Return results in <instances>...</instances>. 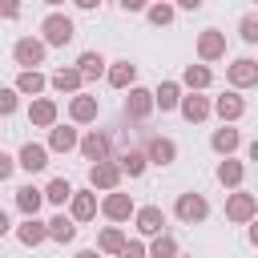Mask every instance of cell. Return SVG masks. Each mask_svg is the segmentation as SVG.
I'll return each mask as SVG.
<instances>
[{
    "label": "cell",
    "mask_w": 258,
    "mask_h": 258,
    "mask_svg": "<svg viewBox=\"0 0 258 258\" xmlns=\"http://www.w3.org/2000/svg\"><path fill=\"white\" fill-rule=\"evenodd\" d=\"M40 32H44V36H40V44H44V48H48V44L64 48V44L77 36V28H73V20H69L64 12H48V16H44V24H40Z\"/></svg>",
    "instance_id": "1"
},
{
    "label": "cell",
    "mask_w": 258,
    "mask_h": 258,
    "mask_svg": "<svg viewBox=\"0 0 258 258\" xmlns=\"http://www.w3.org/2000/svg\"><path fill=\"white\" fill-rule=\"evenodd\" d=\"M173 214H177L185 226H198V222H206V218H210V202H206L202 194H177Z\"/></svg>",
    "instance_id": "2"
},
{
    "label": "cell",
    "mask_w": 258,
    "mask_h": 258,
    "mask_svg": "<svg viewBox=\"0 0 258 258\" xmlns=\"http://www.w3.org/2000/svg\"><path fill=\"white\" fill-rule=\"evenodd\" d=\"M121 177H125V173H121V165H117L113 157H105V161H93V165H89V185H93V189H105V194H109V189H117V185H121Z\"/></svg>",
    "instance_id": "3"
},
{
    "label": "cell",
    "mask_w": 258,
    "mask_h": 258,
    "mask_svg": "<svg viewBox=\"0 0 258 258\" xmlns=\"http://www.w3.org/2000/svg\"><path fill=\"white\" fill-rule=\"evenodd\" d=\"M254 214H258V198H254V194L234 189V194L226 198V218H230V222L246 226V222H254Z\"/></svg>",
    "instance_id": "4"
},
{
    "label": "cell",
    "mask_w": 258,
    "mask_h": 258,
    "mask_svg": "<svg viewBox=\"0 0 258 258\" xmlns=\"http://www.w3.org/2000/svg\"><path fill=\"white\" fill-rule=\"evenodd\" d=\"M226 81L234 85V93L254 89V85H258V60H254V56H238V60L226 69Z\"/></svg>",
    "instance_id": "5"
},
{
    "label": "cell",
    "mask_w": 258,
    "mask_h": 258,
    "mask_svg": "<svg viewBox=\"0 0 258 258\" xmlns=\"http://www.w3.org/2000/svg\"><path fill=\"white\" fill-rule=\"evenodd\" d=\"M222 56H226V32L206 28V32L198 36V60H202V64H214V60H222Z\"/></svg>",
    "instance_id": "6"
},
{
    "label": "cell",
    "mask_w": 258,
    "mask_h": 258,
    "mask_svg": "<svg viewBox=\"0 0 258 258\" xmlns=\"http://www.w3.org/2000/svg\"><path fill=\"white\" fill-rule=\"evenodd\" d=\"M12 60H16L20 69H36V64L44 60V44H40L36 36H20V40L12 44Z\"/></svg>",
    "instance_id": "7"
},
{
    "label": "cell",
    "mask_w": 258,
    "mask_h": 258,
    "mask_svg": "<svg viewBox=\"0 0 258 258\" xmlns=\"http://www.w3.org/2000/svg\"><path fill=\"white\" fill-rule=\"evenodd\" d=\"M210 113H218L222 125H230V121H238V117L246 113V97H242V93H222V97L210 101Z\"/></svg>",
    "instance_id": "8"
},
{
    "label": "cell",
    "mask_w": 258,
    "mask_h": 258,
    "mask_svg": "<svg viewBox=\"0 0 258 258\" xmlns=\"http://www.w3.org/2000/svg\"><path fill=\"white\" fill-rule=\"evenodd\" d=\"M77 149H81L85 161H105V157H109V133L89 129L85 137H77Z\"/></svg>",
    "instance_id": "9"
},
{
    "label": "cell",
    "mask_w": 258,
    "mask_h": 258,
    "mask_svg": "<svg viewBox=\"0 0 258 258\" xmlns=\"http://www.w3.org/2000/svg\"><path fill=\"white\" fill-rule=\"evenodd\" d=\"M149 113H153V93L141 89V85H133L129 97H125V117H129V121H145Z\"/></svg>",
    "instance_id": "10"
},
{
    "label": "cell",
    "mask_w": 258,
    "mask_h": 258,
    "mask_svg": "<svg viewBox=\"0 0 258 258\" xmlns=\"http://www.w3.org/2000/svg\"><path fill=\"white\" fill-rule=\"evenodd\" d=\"M69 218H73V222H93V218H97V194H93V189H73V198H69Z\"/></svg>",
    "instance_id": "11"
},
{
    "label": "cell",
    "mask_w": 258,
    "mask_h": 258,
    "mask_svg": "<svg viewBox=\"0 0 258 258\" xmlns=\"http://www.w3.org/2000/svg\"><path fill=\"white\" fill-rule=\"evenodd\" d=\"M133 210H137V206H133V198H129V194H121V189H109V194H105V202H101V214H105L109 222H125Z\"/></svg>",
    "instance_id": "12"
},
{
    "label": "cell",
    "mask_w": 258,
    "mask_h": 258,
    "mask_svg": "<svg viewBox=\"0 0 258 258\" xmlns=\"http://www.w3.org/2000/svg\"><path fill=\"white\" fill-rule=\"evenodd\" d=\"M97 113H101V105H97V97H89V93H77V97L69 101V117H73V125H93Z\"/></svg>",
    "instance_id": "13"
},
{
    "label": "cell",
    "mask_w": 258,
    "mask_h": 258,
    "mask_svg": "<svg viewBox=\"0 0 258 258\" xmlns=\"http://www.w3.org/2000/svg\"><path fill=\"white\" fill-rule=\"evenodd\" d=\"M145 161H153V165H173V161H177V145H173L169 137H149V141H145Z\"/></svg>",
    "instance_id": "14"
},
{
    "label": "cell",
    "mask_w": 258,
    "mask_h": 258,
    "mask_svg": "<svg viewBox=\"0 0 258 258\" xmlns=\"http://www.w3.org/2000/svg\"><path fill=\"white\" fill-rule=\"evenodd\" d=\"M16 165H20V169H28V173H40V169L48 165V149H44V145H36V141H24V145H20V153H16Z\"/></svg>",
    "instance_id": "15"
},
{
    "label": "cell",
    "mask_w": 258,
    "mask_h": 258,
    "mask_svg": "<svg viewBox=\"0 0 258 258\" xmlns=\"http://www.w3.org/2000/svg\"><path fill=\"white\" fill-rule=\"evenodd\" d=\"M28 121H32L36 129H52V125H56V101H52V97H36V101L28 105Z\"/></svg>",
    "instance_id": "16"
},
{
    "label": "cell",
    "mask_w": 258,
    "mask_h": 258,
    "mask_svg": "<svg viewBox=\"0 0 258 258\" xmlns=\"http://www.w3.org/2000/svg\"><path fill=\"white\" fill-rule=\"evenodd\" d=\"M133 218H137V230L141 234H165V214H161V206H141V210H133Z\"/></svg>",
    "instance_id": "17"
},
{
    "label": "cell",
    "mask_w": 258,
    "mask_h": 258,
    "mask_svg": "<svg viewBox=\"0 0 258 258\" xmlns=\"http://www.w3.org/2000/svg\"><path fill=\"white\" fill-rule=\"evenodd\" d=\"M105 81H109L113 89H133V81H137V64H133V60H113V64L105 69Z\"/></svg>",
    "instance_id": "18"
},
{
    "label": "cell",
    "mask_w": 258,
    "mask_h": 258,
    "mask_svg": "<svg viewBox=\"0 0 258 258\" xmlns=\"http://www.w3.org/2000/svg\"><path fill=\"white\" fill-rule=\"evenodd\" d=\"M210 81H214L210 64H185V69H181V81H177V85H185L189 93H202V89H210Z\"/></svg>",
    "instance_id": "19"
},
{
    "label": "cell",
    "mask_w": 258,
    "mask_h": 258,
    "mask_svg": "<svg viewBox=\"0 0 258 258\" xmlns=\"http://www.w3.org/2000/svg\"><path fill=\"white\" fill-rule=\"evenodd\" d=\"M177 109H181V117H185L189 125H198V121H206V117H210V97L189 93V97H181V101H177Z\"/></svg>",
    "instance_id": "20"
},
{
    "label": "cell",
    "mask_w": 258,
    "mask_h": 258,
    "mask_svg": "<svg viewBox=\"0 0 258 258\" xmlns=\"http://www.w3.org/2000/svg\"><path fill=\"white\" fill-rule=\"evenodd\" d=\"M238 145H242V133H238L234 125H222V129H214V137H210V149L222 153V157H230Z\"/></svg>",
    "instance_id": "21"
},
{
    "label": "cell",
    "mask_w": 258,
    "mask_h": 258,
    "mask_svg": "<svg viewBox=\"0 0 258 258\" xmlns=\"http://www.w3.org/2000/svg\"><path fill=\"white\" fill-rule=\"evenodd\" d=\"M177 101H181V85H177V81H161V85L153 89V109L169 113V109H177Z\"/></svg>",
    "instance_id": "22"
},
{
    "label": "cell",
    "mask_w": 258,
    "mask_h": 258,
    "mask_svg": "<svg viewBox=\"0 0 258 258\" xmlns=\"http://www.w3.org/2000/svg\"><path fill=\"white\" fill-rule=\"evenodd\" d=\"M44 149H52V153H69V149H77V129H73V125H52Z\"/></svg>",
    "instance_id": "23"
},
{
    "label": "cell",
    "mask_w": 258,
    "mask_h": 258,
    "mask_svg": "<svg viewBox=\"0 0 258 258\" xmlns=\"http://www.w3.org/2000/svg\"><path fill=\"white\" fill-rule=\"evenodd\" d=\"M16 238H20V246H40V242H48V230L40 218H24L16 226Z\"/></svg>",
    "instance_id": "24"
},
{
    "label": "cell",
    "mask_w": 258,
    "mask_h": 258,
    "mask_svg": "<svg viewBox=\"0 0 258 258\" xmlns=\"http://www.w3.org/2000/svg\"><path fill=\"white\" fill-rule=\"evenodd\" d=\"M73 69L81 73V81H97V77L105 73V56L89 48V52H81V56H77V64H73Z\"/></svg>",
    "instance_id": "25"
},
{
    "label": "cell",
    "mask_w": 258,
    "mask_h": 258,
    "mask_svg": "<svg viewBox=\"0 0 258 258\" xmlns=\"http://www.w3.org/2000/svg\"><path fill=\"white\" fill-rule=\"evenodd\" d=\"M40 206H44V194H40L36 185H20V189H16V210H20L24 218H36Z\"/></svg>",
    "instance_id": "26"
},
{
    "label": "cell",
    "mask_w": 258,
    "mask_h": 258,
    "mask_svg": "<svg viewBox=\"0 0 258 258\" xmlns=\"http://www.w3.org/2000/svg\"><path fill=\"white\" fill-rule=\"evenodd\" d=\"M48 85H52L56 93H73V97H77L85 81H81V73H77V69H56V73L48 77Z\"/></svg>",
    "instance_id": "27"
},
{
    "label": "cell",
    "mask_w": 258,
    "mask_h": 258,
    "mask_svg": "<svg viewBox=\"0 0 258 258\" xmlns=\"http://www.w3.org/2000/svg\"><path fill=\"white\" fill-rule=\"evenodd\" d=\"M242 177H246V165H242V161L226 157V161L218 165V181H222L226 189H242Z\"/></svg>",
    "instance_id": "28"
},
{
    "label": "cell",
    "mask_w": 258,
    "mask_h": 258,
    "mask_svg": "<svg viewBox=\"0 0 258 258\" xmlns=\"http://www.w3.org/2000/svg\"><path fill=\"white\" fill-rule=\"evenodd\" d=\"M44 230H48V238H52V242H60V246L77 238V222H73V218H64V214H56L52 222H44Z\"/></svg>",
    "instance_id": "29"
},
{
    "label": "cell",
    "mask_w": 258,
    "mask_h": 258,
    "mask_svg": "<svg viewBox=\"0 0 258 258\" xmlns=\"http://www.w3.org/2000/svg\"><path fill=\"white\" fill-rule=\"evenodd\" d=\"M44 85H48V81H44L36 69H20V77H16V85H12V89H16V93H24V97H36V93H44Z\"/></svg>",
    "instance_id": "30"
},
{
    "label": "cell",
    "mask_w": 258,
    "mask_h": 258,
    "mask_svg": "<svg viewBox=\"0 0 258 258\" xmlns=\"http://www.w3.org/2000/svg\"><path fill=\"white\" fill-rule=\"evenodd\" d=\"M117 165H121V173H129V177H141V173L149 169L145 149H129V153H121V157H117Z\"/></svg>",
    "instance_id": "31"
},
{
    "label": "cell",
    "mask_w": 258,
    "mask_h": 258,
    "mask_svg": "<svg viewBox=\"0 0 258 258\" xmlns=\"http://www.w3.org/2000/svg\"><path fill=\"white\" fill-rule=\"evenodd\" d=\"M121 246H125V230H121V226H105L101 238H97V250H101V254H117Z\"/></svg>",
    "instance_id": "32"
},
{
    "label": "cell",
    "mask_w": 258,
    "mask_h": 258,
    "mask_svg": "<svg viewBox=\"0 0 258 258\" xmlns=\"http://www.w3.org/2000/svg\"><path fill=\"white\" fill-rule=\"evenodd\" d=\"M145 258H177V238L173 234H153V246L145 250Z\"/></svg>",
    "instance_id": "33"
},
{
    "label": "cell",
    "mask_w": 258,
    "mask_h": 258,
    "mask_svg": "<svg viewBox=\"0 0 258 258\" xmlns=\"http://www.w3.org/2000/svg\"><path fill=\"white\" fill-rule=\"evenodd\" d=\"M40 194H44V202H52V206H64V202L73 198V185H69L64 177H52V181H48Z\"/></svg>",
    "instance_id": "34"
},
{
    "label": "cell",
    "mask_w": 258,
    "mask_h": 258,
    "mask_svg": "<svg viewBox=\"0 0 258 258\" xmlns=\"http://www.w3.org/2000/svg\"><path fill=\"white\" fill-rule=\"evenodd\" d=\"M173 4H165V0H157V4H149L145 8V16H149V24H157V28H165V24H173Z\"/></svg>",
    "instance_id": "35"
},
{
    "label": "cell",
    "mask_w": 258,
    "mask_h": 258,
    "mask_svg": "<svg viewBox=\"0 0 258 258\" xmlns=\"http://www.w3.org/2000/svg\"><path fill=\"white\" fill-rule=\"evenodd\" d=\"M16 105H20V93H16V89H8V85H0V117H12V113H16Z\"/></svg>",
    "instance_id": "36"
},
{
    "label": "cell",
    "mask_w": 258,
    "mask_h": 258,
    "mask_svg": "<svg viewBox=\"0 0 258 258\" xmlns=\"http://www.w3.org/2000/svg\"><path fill=\"white\" fill-rule=\"evenodd\" d=\"M238 36H242L246 44H254V40H258V16H242V24H238Z\"/></svg>",
    "instance_id": "37"
},
{
    "label": "cell",
    "mask_w": 258,
    "mask_h": 258,
    "mask_svg": "<svg viewBox=\"0 0 258 258\" xmlns=\"http://www.w3.org/2000/svg\"><path fill=\"white\" fill-rule=\"evenodd\" d=\"M117 258H145V246H141V242H129V238H125V246L117 250Z\"/></svg>",
    "instance_id": "38"
},
{
    "label": "cell",
    "mask_w": 258,
    "mask_h": 258,
    "mask_svg": "<svg viewBox=\"0 0 258 258\" xmlns=\"http://www.w3.org/2000/svg\"><path fill=\"white\" fill-rule=\"evenodd\" d=\"M20 16V0H0V20H16Z\"/></svg>",
    "instance_id": "39"
},
{
    "label": "cell",
    "mask_w": 258,
    "mask_h": 258,
    "mask_svg": "<svg viewBox=\"0 0 258 258\" xmlns=\"http://www.w3.org/2000/svg\"><path fill=\"white\" fill-rule=\"evenodd\" d=\"M12 173H16V157H8V153L0 149V181H8Z\"/></svg>",
    "instance_id": "40"
},
{
    "label": "cell",
    "mask_w": 258,
    "mask_h": 258,
    "mask_svg": "<svg viewBox=\"0 0 258 258\" xmlns=\"http://www.w3.org/2000/svg\"><path fill=\"white\" fill-rule=\"evenodd\" d=\"M121 4V12H145L149 8V0H117Z\"/></svg>",
    "instance_id": "41"
},
{
    "label": "cell",
    "mask_w": 258,
    "mask_h": 258,
    "mask_svg": "<svg viewBox=\"0 0 258 258\" xmlns=\"http://www.w3.org/2000/svg\"><path fill=\"white\" fill-rule=\"evenodd\" d=\"M173 4H177V8H181V12H198V8H202V4H206V0H173Z\"/></svg>",
    "instance_id": "42"
},
{
    "label": "cell",
    "mask_w": 258,
    "mask_h": 258,
    "mask_svg": "<svg viewBox=\"0 0 258 258\" xmlns=\"http://www.w3.org/2000/svg\"><path fill=\"white\" fill-rule=\"evenodd\" d=\"M73 4H77V8H85V12H93V8L101 4V0H73Z\"/></svg>",
    "instance_id": "43"
},
{
    "label": "cell",
    "mask_w": 258,
    "mask_h": 258,
    "mask_svg": "<svg viewBox=\"0 0 258 258\" xmlns=\"http://www.w3.org/2000/svg\"><path fill=\"white\" fill-rule=\"evenodd\" d=\"M4 234H8V214L0 210V238H4Z\"/></svg>",
    "instance_id": "44"
},
{
    "label": "cell",
    "mask_w": 258,
    "mask_h": 258,
    "mask_svg": "<svg viewBox=\"0 0 258 258\" xmlns=\"http://www.w3.org/2000/svg\"><path fill=\"white\" fill-rule=\"evenodd\" d=\"M73 258H97V250H77Z\"/></svg>",
    "instance_id": "45"
},
{
    "label": "cell",
    "mask_w": 258,
    "mask_h": 258,
    "mask_svg": "<svg viewBox=\"0 0 258 258\" xmlns=\"http://www.w3.org/2000/svg\"><path fill=\"white\" fill-rule=\"evenodd\" d=\"M44 4H48V8H60V4H64V0H44Z\"/></svg>",
    "instance_id": "46"
},
{
    "label": "cell",
    "mask_w": 258,
    "mask_h": 258,
    "mask_svg": "<svg viewBox=\"0 0 258 258\" xmlns=\"http://www.w3.org/2000/svg\"><path fill=\"white\" fill-rule=\"evenodd\" d=\"M177 258H194V254H177Z\"/></svg>",
    "instance_id": "47"
}]
</instances>
